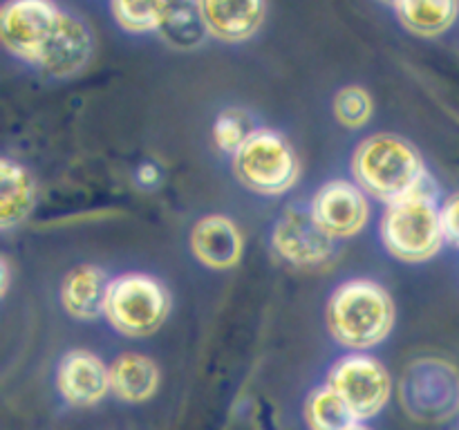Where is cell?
Masks as SVG:
<instances>
[{
    "mask_svg": "<svg viewBox=\"0 0 459 430\" xmlns=\"http://www.w3.org/2000/svg\"><path fill=\"white\" fill-rule=\"evenodd\" d=\"M39 204V186L25 164L13 157L0 159V231L22 227Z\"/></svg>",
    "mask_w": 459,
    "mask_h": 430,
    "instance_id": "16",
    "label": "cell"
},
{
    "mask_svg": "<svg viewBox=\"0 0 459 430\" xmlns=\"http://www.w3.org/2000/svg\"><path fill=\"white\" fill-rule=\"evenodd\" d=\"M173 298L161 278L146 271H121L110 278L103 321L121 336L146 339L161 330Z\"/></svg>",
    "mask_w": 459,
    "mask_h": 430,
    "instance_id": "4",
    "label": "cell"
},
{
    "mask_svg": "<svg viewBox=\"0 0 459 430\" xmlns=\"http://www.w3.org/2000/svg\"><path fill=\"white\" fill-rule=\"evenodd\" d=\"M161 385V370L155 358L139 352L119 354L110 363V392L124 403H146Z\"/></svg>",
    "mask_w": 459,
    "mask_h": 430,
    "instance_id": "17",
    "label": "cell"
},
{
    "mask_svg": "<svg viewBox=\"0 0 459 430\" xmlns=\"http://www.w3.org/2000/svg\"><path fill=\"white\" fill-rule=\"evenodd\" d=\"M411 394L402 401L412 417L424 421L451 419L459 410V372L442 358H420L406 370Z\"/></svg>",
    "mask_w": 459,
    "mask_h": 430,
    "instance_id": "10",
    "label": "cell"
},
{
    "mask_svg": "<svg viewBox=\"0 0 459 430\" xmlns=\"http://www.w3.org/2000/svg\"><path fill=\"white\" fill-rule=\"evenodd\" d=\"M110 278L112 276L101 264L83 262L72 267L63 276L61 287H58V300L67 316L76 318V321L103 318Z\"/></svg>",
    "mask_w": 459,
    "mask_h": 430,
    "instance_id": "15",
    "label": "cell"
},
{
    "mask_svg": "<svg viewBox=\"0 0 459 430\" xmlns=\"http://www.w3.org/2000/svg\"><path fill=\"white\" fill-rule=\"evenodd\" d=\"M325 383L345 399L361 424L384 412L394 390L390 370L370 352H345L330 366Z\"/></svg>",
    "mask_w": 459,
    "mask_h": 430,
    "instance_id": "6",
    "label": "cell"
},
{
    "mask_svg": "<svg viewBox=\"0 0 459 430\" xmlns=\"http://www.w3.org/2000/svg\"><path fill=\"white\" fill-rule=\"evenodd\" d=\"M231 173L255 195L282 197L300 182L303 166L294 143L281 130L258 125L231 155Z\"/></svg>",
    "mask_w": 459,
    "mask_h": 430,
    "instance_id": "5",
    "label": "cell"
},
{
    "mask_svg": "<svg viewBox=\"0 0 459 430\" xmlns=\"http://www.w3.org/2000/svg\"><path fill=\"white\" fill-rule=\"evenodd\" d=\"M170 0H110V13L126 34H160Z\"/></svg>",
    "mask_w": 459,
    "mask_h": 430,
    "instance_id": "21",
    "label": "cell"
},
{
    "mask_svg": "<svg viewBox=\"0 0 459 430\" xmlns=\"http://www.w3.org/2000/svg\"><path fill=\"white\" fill-rule=\"evenodd\" d=\"M303 419L307 430H352L361 424L345 399L327 383L318 385L305 397Z\"/></svg>",
    "mask_w": 459,
    "mask_h": 430,
    "instance_id": "19",
    "label": "cell"
},
{
    "mask_svg": "<svg viewBox=\"0 0 459 430\" xmlns=\"http://www.w3.org/2000/svg\"><path fill=\"white\" fill-rule=\"evenodd\" d=\"M269 246L281 262L296 269L327 267L339 254V242L318 227L307 204H291L278 215Z\"/></svg>",
    "mask_w": 459,
    "mask_h": 430,
    "instance_id": "8",
    "label": "cell"
},
{
    "mask_svg": "<svg viewBox=\"0 0 459 430\" xmlns=\"http://www.w3.org/2000/svg\"><path fill=\"white\" fill-rule=\"evenodd\" d=\"M332 115L345 130H361L375 115V99L363 85H343L332 99Z\"/></svg>",
    "mask_w": 459,
    "mask_h": 430,
    "instance_id": "22",
    "label": "cell"
},
{
    "mask_svg": "<svg viewBox=\"0 0 459 430\" xmlns=\"http://www.w3.org/2000/svg\"><path fill=\"white\" fill-rule=\"evenodd\" d=\"M209 39L242 45L254 39L267 18V0H195Z\"/></svg>",
    "mask_w": 459,
    "mask_h": 430,
    "instance_id": "14",
    "label": "cell"
},
{
    "mask_svg": "<svg viewBox=\"0 0 459 430\" xmlns=\"http://www.w3.org/2000/svg\"><path fill=\"white\" fill-rule=\"evenodd\" d=\"M377 3L385 4V7H390V9H394V7H397L399 3H402V0H377Z\"/></svg>",
    "mask_w": 459,
    "mask_h": 430,
    "instance_id": "27",
    "label": "cell"
},
{
    "mask_svg": "<svg viewBox=\"0 0 459 430\" xmlns=\"http://www.w3.org/2000/svg\"><path fill=\"white\" fill-rule=\"evenodd\" d=\"M352 179L381 204L412 195H437V184L420 148L397 133L363 137L350 157Z\"/></svg>",
    "mask_w": 459,
    "mask_h": 430,
    "instance_id": "1",
    "label": "cell"
},
{
    "mask_svg": "<svg viewBox=\"0 0 459 430\" xmlns=\"http://www.w3.org/2000/svg\"><path fill=\"white\" fill-rule=\"evenodd\" d=\"M94 56V34L88 22L74 12L63 9L61 22L56 27V34L49 40L43 58H40L39 72L40 76L49 81H67L79 76L90 65Z\"/></svg>",
    "mask_w": 459,
    "mask_h": 430,
    "instance_id": "11",
    "label": "cell"
},
{
    "mask_svg": "<svg viewBox=\"0 0 459 430\" xmlns=\"http://www.w3.org/2000/svg\"><path fill=\"white\" fill-rule=\"evenodd\" d=\"M381 246L406 264L430 262L446 246L437 195H412L385 204L379 218Z\"/></svg>",
    "mask_w": 459,
    "mask_h": 430,
    "instance_id": "3",
    "label": "cell"
},
{
    "mask_svg": "<svg viewBox=\"0 0 459 430\" xmlns=\"http://www.w3.org/2000/svg\"><path fill=\"white\" fill-rule=\"evenodd\" d=\"M393 12L408 34L433 40L455 27L459 0H402Z\"/></svg>",
    "mask_w": 459,
    "mask_h": 430,
    "instance_id": "18",
    "label": "cell"
},
{
    "mask_svg": "<svg viewBox=\"0 0 459 430\" xmlns=\"http://www.w3.org/2000/svg\"><path fill=\"white\" fill-rule=\"evenodd\" d=\"M160 36L175 49H195L209 39L195 0H170Z\"/></svg>",
    "mask_w": 459,
    "mask_h": 430,
    "instance_id": "20",
    "label": "cell"
},
{
    "mask_svg": "<svg viewBox=\"0 0 459 430\" xmlns=\"http://www.w3.org/2000/svg\"><path fill=\"white\" fill-rule=\"evenodd\" d=\"M134 182H137L142 188H146V191L157 188L161 182L160 166L152 164V161H143V164H139L137 170H134Z\"/></svg>",
    "mask_w": 459,
    "mask_h": 430,
    "instance_id": "25",
    "label": "cell"
},
{
    "mask_svg": "<svg viewBox=\"0 0 459 430\" xmlns=\"http://www.w3.org/2000/svg\"><path fill=\"white\" fill-rule=\"evenodd\" d=\"M307 206L318 227L336 242L357 237L372 218V197L354 179L345 177L323 182L312 193Z\"/></svg>",
    "mask_w": 459,
    "mask_h": 430,
    "instance_id": "9",
    "label": "cell"
},
{
    "mask_svg": "<svg viewBox=\"0 0 459 430\" xmlns=\"http://www.w3.org/2000/svg\"><path fill=\"white\" fill-rule=\"evenodd\" d=\"M352 430H372V428H368V426L366 424H357V426H354V428Z\"/></svg>",
    "mask_w": 459,
    "mask_h": 430,
    "instance_id": "28",
    "label": "cell"
},
{
    "mask_svg": "<svg viewBox=\"0 0 459 430\" xmlns=\"http://www.w3.org/2000/svg\"><path fill=\"white\" fill-rule=\"evenodd\" d=\"M9 285H12V264H9L7 255L0 258V296L9 294Z\"/></svg>",
    "mask_w": 459,
    "mask_h": 430,
    "instance_id": "26",
    "label": "cell"
},
{
    "mask_svg": "<svg viewBox=\"0 0 459 430\" xmlns=\"http://www.w3.org/2000/svg\"><path fill=\"white\" fill-rule=\"evenodd\" d=\"M191 255L211 271H231L245 255V233L224 213L202 215L188 233Z\"/></svg>",
    "mask_w": 459,
    "mask_h": 430,
    "instance_id": "13",
    "label": "cell"
},
{
    "mask_svg": "<svg viewBox=\"0 0 459 430\" xmlns=\"http://www.w3.org/2000/svg\"><path fill=\"white\" fill-rule=\"evenodd\" d=\"M63 7L56 0H4L0 9V39L22 65L36 70L56 34Z\"/></svg>",
    "mask_w": 459,
    "mask_h": 430,
    "instance_id": "7",
    "label": "cell"
},
{
    "mask_svg": "<svg viewBox=\"0 0 459 430\" xmlns=\"http://www.w3.org/2000/svg\"><path fill=\"white\" fill-rule=\"evenodd\" d=\"M397 325V305L388 287L357 276L339 282L325 303V327L345 352H370L390 339Z\"/></svg>",
    "mask_w": 459,
    "mask_h": 430,
    "instance_id": "2",
    "label": "cell"
},
{
    "mask_svg": "<svg viewBox=\"0 0 459 430\" xmlns=\"http://www.w3.org/2000/svg\"><path fill=\"white\" fill-rule=\"evenodd\" d=\"M439 213H442L446 245H453L459 249V193H451V195L439 202Z\"/></svg>",
    "mask_w": 459,
    "mask_h": 430,
    "instance_id": "24",
    "label": "cell"
},
{
    "mask_svg": "<svg viewBox=\"0 0 459 430\" xmlns=\"http://www.w3.org/2000/svg\"><path fill=\"white\" fill-rule=\"evenodd\" d=\"M56 390L65 403L90 408L110 392V366L90 349H67L56 366Z\"/></svg>",
    "mask_w": 459,
    "mask_h": 430,
    "instance_id": "12",
    "label": "cell"
},
{
    "mask_svg": "<svg viewBox=\"0 0 459 430\" xmlns=\"http://www.w3.org/2000/svg\"><path fill=\"white\" fill-rule=\"evenodd\" d=\"M255 121L242 108H224L218 112V116L213 119L211 125V134H213V143L218 146V150L227 152L229 157L255 133Z\"/></svg>",
    "mask_w": 459,
    "mask_h": 430,
    "instance_id": "23",
    "label": "cell"
}]
</instances>
